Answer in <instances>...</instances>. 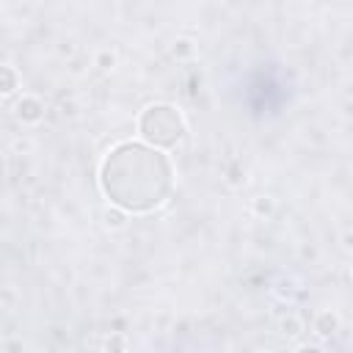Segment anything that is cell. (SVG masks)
Here are the masks:
<instances>
[{
	"instance_id": "1",
	"label": "cell",
	"mask_w": 353,
	"mask_h": 353,
	"mask_svg": "<svg viewBox=\"0 0 353 353\" xmlns=\"http://www.w3.org/2000/svg\"><path fill=\"white\" fill-rule=\"evenodd\" d=\"M99 188L121 212H149L160 207L174 188L171 160L138 141H124L108 152L99 165Z\"/></svg>"
},
{
	"instance_id": "2",
	"label": "cell",
	"mask_w": 353,
	"mask_h": 353,
	"mask_svg": "<svg viewBox=\"0 0 353 353\" xmlns=\"http://www.w3.org/2000/svg\"><path fill=\"white\" fill-rule=\"evenodd\" d=\"M141 138L154 149H174L185 138V119L174 105H149L138 119Z\"/></svg>"
},
{
	"instance_id": "3",
	"label": "cell",
	"mask_w": 353,
	"mask_h": 353,
	"mask_svg": "<svg viewBox=\"0 0 353 353\" xmlns=\"http://www.w3.org/2000/svg\"><path fill=\"white\" fill-rule=\"evenodd\" d=\"M44 116V102L39 97H22L17 102V119L22 121H39Z\"/></svg>"
},
{
	"instance_id": "4",
	"label": "cell",
	"mask_w": 353,
	"mask_h": 353,
	"mask_svg": "<svg viewBox=\"0 0 353 353\" xmlns=\"http://www.w3.org/2000/svg\"><path fill=\"white\" fill-rule=\"evenodd\" d=\"M17 83H19L17 72L11 66H0V94H11L17 88Z\"/></svg>"
},
{
	"instance_id": "5",
	"label": "cell",
	"mask_w": 353,
	"mask_h": 353,
	"mask_svg": "<svg viewBox=\"0 0 353 353\" xmlns=\"http://www.w3.org/2000/svg\"><path fill=\"white\" fill-rule=\"evenodd\" d=\"M334 328H336V317H334V314L325 312V314L317 317V334H331Z\"/></svg>"
},
{
	"instance_id": "6",
	"label": "cell",
	"mask_w": 353,
	"mask_h": 353,
	"mask_svg": "<svg viewBox=\"0 0 353 353\" xmlns=\"http://www.w3.org/2000/svg\"><path fill=\"white\" fill-rule=\"evenodd\" d=\"M105 223L108 226H121L124 223V212L121 210H108L105 212Z\"/></svg>"
},
{
	"instance_id": "7",
	"label": "cell",
	"mask_w": 353,
	"mask_h": 353,
	"mask_svg": "<svg viewBox=\"0 0 353 353\" xmlns=\"http://www.w3.org/2000/svg\"><path fill=\"white\" fill-rule=\"evenodd\" d=\"M298 353H323V350H320V347H314V345H303Z\"/></svg>"
}]
</instances>
